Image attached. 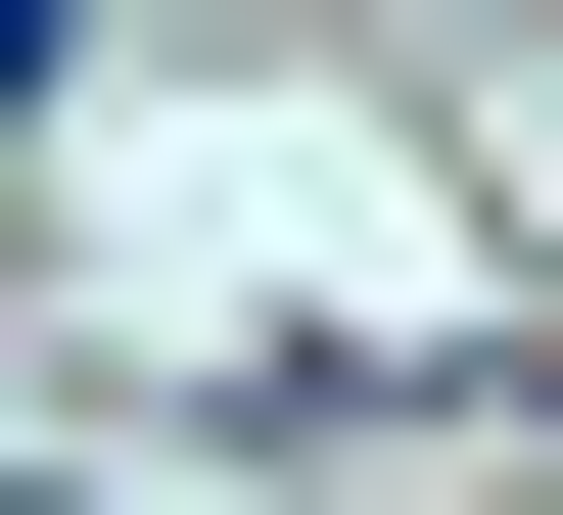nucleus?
Listing matches in <instances>:
<instances>
[]
</instances>
